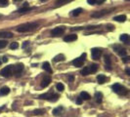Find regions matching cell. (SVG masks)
Here are the masks:
<instances>
[{"instance_id": "1", "label": "cell", "mask_w": 130, "mask_h": 117, "mask_svg": "<svg viewBox=\"0 0 130 117\" xmlns=\"http://www.w3.org/2000/svg\"><path fill=\"white\" fill-rule=\"evenodd\" d=\"M38 23L37 22H28V23H23V25L18 26L17 31L18 32H28V31H32L35 28H37Z\"/></svg>"}, {"instance_id": "2", "label": "cell", "mask_w": 130, "mask_h": 117, "mask_svg": "<svg viewBox=\"0 0 130 117\" xmlns=\"http://www.w3.org/2000/svg\"><path fill=\"white\" fill-rule=\"evenodd\" d=\"M111 88H112V91L116 93V94H119V95H126L127 94V90L125 87H123L122 85H120L118 83H116V84H113L111 86Z\"/></svg>"}, {"instance_id": "3", "label": "cell", "mask_w": 130, "mask_h": 117, "mask_svg": "<svg viewBox=\"0 0 130 117\" xmlns=\"http://www.w3.org/2000/svg\"><path fill=\"white\" fill-rule=\"evenodd\" d=\"M59 96L57 94H51V93H47V94H42V95L39 96V99L41 100H48L50 101H56L58 100Z\"/></svg>"}, {"instance_id": "4", "label": "cell", "mask_w": 130, "mask_h": 117, "mask_svg": "<svg viewBox=\"0 0 130 117\" xmlns=\"http://www.w3.org/2000/svg\"><path fill=\"white\" fill-rule=\"evenodd\" d=\"M0 74L2 77H10L13 74V65H8L2 68L1 71H0Z\"/></svg>"}, {"instance_id": "5", "label": "cell", "mask_w": 130, "mask_h": 117, "mask_svg": "<svg viewBox=\"0 0 130 117\" xmlns=\"http://www.w3.org/2000/svg\"><path fill=\"white\" fill-rule=\"evenodd\" d=\"M85 58H86V54H82L81 55V57L79 58H76L75 60L72 61L71 64L74 65V66H77V67H80V66H82L83 64H84V61H85Z\"/></svg>"}, {"instance_id": "6", "label": "cell", "mask_w": 130, "mask_h": 117, "mask_svg": "<svg viewBox=\"0 0 130 117\" xmlns=\"http://www.w3.org/2000/svg\"><path fill=\"white\" fill-rule=\"evenodd\" d=\"M65 30H66V27H65V26H57V27L52 29L51 35L52 36H59V35L63 34L65 32Z\"/></svg>"}, {"instance_id": "7", "label": "cell", "mask_w": 130, "mask_h": 117, "mask_svg": "<svg viewBox=\"0 0 130 117\" xmlns=\"http://www.w3.org/2000/svg\"><path fill=\"white\" fill-rule=\"evenodd\" d=\"M91 55H92V58L94 60H99L101 55H102V51L98 48H93L91 50Z\"/></svg>"}, {"instance_id": "8", "label": "cell", "mask_w": 130, "mask_h": 117, "mask_svg": "<svg viewBox=\"0 0 130 117\" xmlns=\"http://www.w3.org/2000/svg\"><path fill=\"white\" fill-rule=\"evenodd\" d=\"M23 69V64H18L16 65H13V72L16 74H20Z\"/></svg>"}, {"instance_id": "9", "label": "cell", "mask_w": 130, "mask_h": 117, "mask_svg": "<svg viewBox=\"0 0 130 117\" xmlns=\"http://www.w3.org/2000/svg\"><path fill=\"white\" fill-rule=\"evenodd\" d=\"M104 61H105V64H106V69L107 70H111V61L110 59V57L108 55H106L105 58H104Z\"/></svg>"}, {"instance_id": "10", "label": "cell", "mask_w": 130, "mask_h": 117, "mask_svg": "<svg viewBox=\"0 0 130 117\" xmlns=\"http://www.w3.org/2000/svg\"><path fill=\"white\" fill-rule=\"evenodd\" d=\"M77 39V35L76 34H70L64 37V41L65 42H72V41H75Z\"/></svg>"}, {"instance_id": "11", "label": "cell", "mask_w": 130, "mask_h": 117, "mask_svg": "<svg viewBox=\"0 0 130 117\" xmlns=\"http://www.w3.org/2000/svg\"><path fill=\"white\" fill-rule=\"evenodd\" d=\"M42 68L45 70V71H47L48 73H52V67H51L50 64H49V62H48V61H45V62H43Z\"/></svg>"}, {"instance_id": "12", "label": "cell", "mask_w": 130, "mask_h": 117, "mask_svg": "<svg viewBox=\"0 0 130 117\" xmlns=\"http://www.w3.org/2000/svg\"><path fill=\"white\" fill-rule=\"evenodd\" d=\"M50 82H51L50 77H44L42 79V81H41V87L42 88H46L47 86L50 84Z\"/></svg>"}, {"instance_id": "13", "label": "cell", "mask_w": 130, "mask_h": 117, "mask_svg": "<svg viewBox=\"0 0 130 117\" xmlns=\"http://www.w3.org/2000/svg\"><path fill=\"white\" fill-rule=\"evenodd\" d=\"M80 74L82 76H87L89 74H91V71H90V68H89V66H85L83 67L82 69L80 70Z\"/></svg>"}, {"instance_id": "14", "label": "cell", "mask_w": 130, "mask_h": 117, "mask_svg": "<svg viewBox=\"0 0 130 117\" xmlns=\"http://www.w3.org/2000/svg\"><path fill=\"white\" fill-rule=\"evenodd\" d=\"M108 13H109V12H108L107 10H103V11H101V12H97V13L92 14L91 17H93V18H100V17H103L104 15L108 14Z\"/></svg>"}, {"instance_id": "15", "label": "cell", "mask_w": 130, "mask_h": 117, "mask_svg": "<svg viewBox=\"0 0 130 117\" xmlns=\"http://www.w3.org/2000/svg\"><path fill=\"white\" fill-rule=\"evenodd\" d=\"M13 36H14V34L12 32H8V31H3V32H0V38H11Z\"/></svg>"}, {"instance_id": "16", "label": "cell", "mask_w": 130, "mask_h": 117, "mask_svg": "<svg viewBox=\"0 0 130 117\" xmlns=\"http://www.w3.org/2000/svg\"><path fill=\"white\" fill-rule=\"evenodd\" d=\"M10 93V89L8 88V87H2L1 89H0V96H6L8 95V94Z\"/></svg>"}, {"instance_id": "17", "label": "cell", "mask_w": 130, "mask_h": 117, "mask_svg": "<svg viewBox=\"0 0 130 117\" xmlns=\"http://www.w3.org/2000/svg\"><path fill=\"white\" fill-rule=\"evenodd\" d=\"M106 80H107V78H106V76L103 74H99L97 76V81H98L99 84H104L106 82Z\"/></svg>"}, {"instance_id": "18", "label": "cell", "mask_w": 130, "mask_h": 117, "mask_svg": "<svg viewBox=\"0 0 130 117\" xmlns=\"http://www.w3.org/2000/svg\"><path fill=\"white\" fill-rule=\"evenodd\" d=\"M113 20L116 22H123L126 21V17L124 15H119V16H116V17L113 18Z\"/></svg>"}, {"instance_id": "19", "label": "cell", "mask_w": 130, "mask_h": 117, "mask_svg": "<svg viewBox=\"0 0 130 117\" xmlns=\"http://www.w3.org/2000/svg\"><path fill=\"white\" fill-rule=\"evenodd\" d=\"M95 99H96V101L97 103H102V100H103V95H102V93L100 92H97L95 93Z\"/></svg>"}, {"instance_id": "20", "label": "cell", "mask_w": 130, "mask_h": 117, "mask_svg": "<svg viewBox=\"0 0 130 117\" xmlns=\"http://www.w3.org/2000/svg\"><path fill=\"white\" fill-rule=\"evenodd\" d=\"M70 1V0H58L55 4V7L57 8V7H59V6H63V5H65V4H68L69 2Z\"/></svg>"}, {"instance_id": "21", "label": "cell", "mask_w": 130, "mask_h": 117, "mask_svg": "<svg viewBox=\"0 0 130 117\" xmlns=\"http://www.w3.org/2000/svg\"><path fill=\"white\" fill-rule=\"evenodd\" d=\"M119 39H120V40L122 41V42H124V43H128V42H129V35L126 34V33L121 34L120 37H119Z\"/></svg>"}, {"instance_id": "22", "label": "cell", "mask_w": 130, "mask_h": 117, "mask_svg": "<svg viewBox=\"0 0 130 117\" xmlns=\"http://www.w3.org/2000/svg\"><path fill=\"white\" fill-rule=\"evenodd\" d=\"M63 109H64V107L63 106H58V107H56L54 110H53V114L54 115H60L61 114V112L63 111Z\"/></svg>"}, {"instance_id": "23", "label": "cell", "mask_w": 130, "mask_h": 117, "mask_svg": "<svg viewBox=\"0 0 130 117\" xmlns=\"http://www.w3.org/2000/svg\"><path fill=\"white\" fill-rule=\"evenodd\" d=\"M33 8H29V7H23L21 9L18 10V13L20 14H23V13H27V12H29L30 10H32Z\"/></svg>"}, {"instance_id": "24", "label": "cell", "mask_w": 130, "mask_h": 117, "mask_svg": "<svg viewBox=\"0 0 130 117\" xmlns=\"http://www.w3.org/2000/svg\"><path fill=\"white\" fill-rule=\"evenodd\" d=\"M80 98L82 99V100H89L90 99L91 97H90V95H89V94L87 93V92H81L80 93Z\"/></svg>"}, {"instance_id": "25", "label": "cell", "mask_w": 130, "mask_h": 117, "mask_svg": "<svg viewBox=\"0 0 130 117\" xmlns=\"http://www.w3.org/2000/svg\"><path fill=\"white\" fill-rule=\"evenodd\" d=\"M98 65H96V64H92V65H89V68H90V71H91V73H95L97 70H98Z\"/></svg>"}, {"instance_id": "26", "label": "cell", "mask_w": 130, "mask_h": 117, "mask_svg": "<svg viewBox=\"0 0 130 117\" xmlns=\"http://www.w3.org/2000/svg\"><path fill=\"white\" fill-rule=\"evenodd\" d=\"M65 61V56L63 54L57 55V56L54 58V61Z\"/></svg>"}, {"instance_id": "27", "label": "cell", "mask_w": 130, "mask_h": 117, "mask_svg": "<svg viewBox=\"0 0 130 117\" xmlns=\"http://www.w3.org/2000/svg\"><path fill=\"white\" fill-rule=\"evenodd\" d=\"M117 53H118V55L120 57H125V56H127V51L125 50V49H122V48H120L118 51H117Z\"/></svg>"}, {"instance_id": "28", "label": "cell", "mask_w": 130, "mask_h": 117, "mask_svg": "<svg viewBox=\"0 0 130 117\" xmlns=\"http://www.w3.org/2000/svg\"><path fill=\"white\" fill-rule=\"evenodd\" d=\"M81 12H82V9H81V8H77V9H75L71 12V16L76 17V16H78L79 14H81Z\"/></svg>"}, {"instance_id": "29", "label": "cell", "mask_w": 130, "mask_h": 117, "mask_svg": "<svg viewBox=\"0 0 130 117\" xmlns=\"http://www.w3.org/2000/svg\"><path fill=\"white\" fill-rule=\"evenodd\" d=\"M43 113H45V110H44V109H42V108L35 109V110L33 111V114H34V115H41V114H43Z\"/></svg>"}, {"instance_id": "30", "label": "cell", "mask_w": 130, "mask_h": 117, "mask_svg": "<svg viewBox=\"0 0 130 117\" xmlns=\"http://www.w3.org/2000/svg\"><path fill=\"white\" fill-rule=\"evenodd\" d=\"M56 88H57V90H58V91L63 92V91L65 90V86H64L62 83H58V84L56 85Z\"/></svg>"}, {"instance_id": "31", "label": "cell", "mask_w": 130, "mask_h": 117, "mask_svg": "<svg viewBox=\"0 0 130 117\" xmlns=\"http://www.w3.org/2000/svg\"><path fill=\"white\" fill-rule=\"evenodd\" d=\"M10 48H11L12 50L18 49V48H19V43H17V42H13V43L10 45Z\"/></svg>"}, {"instance_id": "32", "label": "cell", "mask_w": 130, "mask_h": 117, "mask_svg": "<svg viewBox=\"0 0 130 117\" xmlns=\"http://www.w3.org/2000/svg\"><path fill=\"white\" fill-rule=\"evenodd\" d=\"M8 42L6 40H0V49H2V48H5V47L7 46Z\"/></svg>"}, {"instance_id": "33", "label": "cell", "mask_w": 130, "mask_h": 117, "mask_svg": "<svg viewBox=\"0 0 130 117\" xmlns=\"http://www.w3.org/2000/svg\"><path fill=\"white\" fill-rule=\"evenodd\" d=\"M8 5V0H0V7H6Z\"/></svg>"}, {"instance_id": "34", "label": "cell", "mask_w": 130, "mask_h": 117, "mask_svg": "<svg viewBox=\"0 0 130 117\" xmlns=\"http://www.w3.org/2000/svg\"><path fill=\"white\" fill-rule=\"evenodd\" d=\"M130 61V58L129 57H123V62H124V64H127V62Z\"/></svg>"}, {"instance_id": "35", "label": "cell", "mask_w": 130, "mask_h": 117, "mask_svg": "<svg viewBox=\"0 0 130 117\" xmlns=\"http://www.w3.org/2000/svg\"><path fill=\"white\" fill-rule=\"evenodd\" d=\"M76 104H82V99H81L80 97L76 99Z\"/></svg>"}, {"instance_id": "36", "label": "cell", "mask_w": 130, "mask_h": 117, "mask_svg": "<svg viewBox=\"0 0 130 117\" xmlns=\"http://www.w3.org/2000/svg\"><path fill=\"white\" fill-rule=\"evenodd\" d=\"M87 2L90 5H94V4H96V0H87Z\"/></svg>"}, {"instance_id": "37", "label": "cell", "mask_w": 130, "mask_h": 117, "mask_svg": "<svg viewBox=\"0 0 130 117\" xmlns=\"http://www.w3.org/2000/svg\"><path fill=\"white\" fill-rule=\"evenodd\" d=\"M28 43H29L28 41H26V42H23V46H22V47H23V49H25V48H26V47H27V46L28 45Z\"/></svg>"}, {"instance_id": "38", "label": "cell", "mask_w": 130, "mask_h": 117, "mask_svg": "<svg viewBox=\"0 0 130 117\" xmlns=\"http://www.w3.org/2000/svg\"><path fill=\"white\" fill-rule=\"evenodd\" d=\"M74 77L72 76V75H70V76H69V80H70V82H72V81H74Z\"/></svg>"}, {"instance_id": "39", "label": "cell", "mask_w": 130, "mask_h": 117, "mask_svg": "<svg viewBox=\"0 0 130 117\" xmlns=\"http://www.w3.org/2000/svg\"><path fill=\"white\" fill-rule=\"evenodd\" d=\"M106 0H96V3L97 4H102L103 2H105Z\"/></svg>"}, {"instance_id": "40", "label": "cell", "mask_w": 130, "mask_h": 117, "mask_svg": "<svg viewBox=\"0 0 130 117\" xmlns=\"http://www.w3.org/2000/svg\"><path fill=\"white\" fill-rule=\"evenodd\" d=\"M125 72H126L127 75H130V69H129V68H126V69H125Z\"/></svg>"}, {"instance_id": "41", "label": "cell", "mask_w": 130, "mask_h": 117, "mask_svg": "<svg viewBox=\"0 0 130 117\" xmlns=\"http://www.w3.org/2000/svg\"><path fill=\"white\" fill-rule=\"evenodd\" d=\"M2 59H3V60H2V61H4V62H7V61H8V58H6V57H3V58H2Z\"/></svg>"}, {"instance_id": "42", "label": "cell", "mask_w": 130, "mask_h": 117, "mask_svg": "<svg viewBox=\"0 0 130 117\" xmlns=\"http://www.w3.org/2000/svg\"><path fill=\"white\" fill-rule=\"evenodd\" d=\"M40 1H41V2H44V1H47V0H40Z\"/></svg>"}, {"instance_id": "43", "label": "cell", "mask_w": 130, "mask_h": 117, "mask_svg": "<svg viewBox=\"0 0 130 117\" xmlns=\"http://www.w3.org/2000/svg\"><path fill=\"white\" fill-rule=\"evenodd\" d=\"M3 108H4V107H1V108H0V110H2V109H3Z\"/></svg>"}, {"instance_id": "44", "label": "cell", "mask_w": 130, "mask_h": 117, "mask_svg": "<svg viewBox=\"0 0 130 117\" xmlns=\"http://www.w3.org/2000/svg\"><path fill=\"white\" fill-rule=\"evenodd\" d=\"M1 62H2V61H1V60H0V65H1Z\"/></svg>"}, {"instance_id": "45", "label": "cell", "mask_w": 130, "mask_h": 117, "mask_svg": "<svg viewBox=\"0 0 130 117\" xmlns=\"http://www.w3.org/2000/svg\"><path fill=\"white\" fill-rule=\"evenodd\" d=\"M14 1H20V0H14Z\"/></svg>"}, {"instance_id": "46", "label": "cell", "mask_w": 130, "mask_h": 117, "mask_svg": "<svg viewBox=\"0 0 130 117\" xmlns=\"http://www.w3.org/2000/svg\"><path fill=\"white\" fill-rule=\"evenodd\" d=\"M126 1H129V0H126Z\"/></svg>"}]
</instances>
